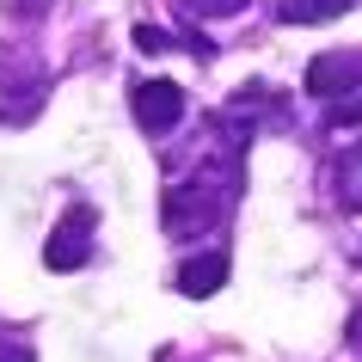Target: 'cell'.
Wrapping results in <instances>:
<instances>
[{
  "mask_svg": "<svg viewBox=\"0 0 362 362\" xmlns=\"http://www.w3.org/2000/svg\"><path fill=\"white\" fill-rule=\"evenodd\" d=\"M362 86V49H325V56L307 62V93L313 98H338Z\"/></svg>",
  "mask_w": 362,
  "mask_h": 362,
  "instance_id": "obj_4",
  "label": "cell"
},
{
  "mask_svg": "<svg viewBox=\"0 0 362 362\" xmlns=\"http://www.w3.org/2000/svg\"><path fill=\"white\" fill-rule=\"evenodd\" d=\"M135 49H148V56H166V49H172V31H160V25H135Z\"/></svg>",
  "mask_w": 362,
  "mask_h": 362,
  "instance_id": "obj_11",
  "label": "cell"
},
{
  "mask_svg": "<svg viewBox=\"0 0 362 362\" xmlns=\"http://www.w3.org/2000/svg\"><path fill=\"white\" fill-rule=\"evenodd\" d=\"M185 49H191L197 62H215V56H221V49H215V43L203 37V31H185Z\"/></svg>",
  "mask_w": 362,
  "mask_h": 362,
  "instance_id": "obj_12",
  "label": "cell"
},
{
  "mask_svg": "<svg viewBox=\"0 0 362 362\" xmlns=\"http://www.w3.org/2000/svg\"><path fill=\"white\" fill-rule=\"evenodd\" d=\"M356 123H362V86H350L325 105V129H356Z\"/></svg>",
  "mask_w": 362,
  "mask_h": 362,
  "instance_id": "obj_9",
  "label": "cell"
},
{
  "mask_svg": "<svg viewBox=\"0 0 362 362\" xmlns=\"http://www.w3.org/2000/svg\"><path fill=\"white\" fill-rule=\"evenodd\" d=\"M233 191L228 185H209V178H197V185H172L160 197V228L172 240H203V233L221 228V215H228Z\"/></svg>",
  "mask_w": 362,
  "mask_h": 362,
  "instance_id": "obj_1",
  "label": "cell"
},
{
  "mask_svg": "<svg viewBox=\"0 0 362 362\" xmlns=\"http://www.w3.org/2000/svg\"><path fill=\"white\" fill-rule=\"evenodd\" d=\"M43 6H49V0H13V13H19V19H37Z\"/></svg>",
  "mask_w": 362,
  "mask_h": 362,
  "instance_id": "obj_14",
  "label": "cell"
},
{
  "mask_svg": "<svg viewBox=\"0 0 362 362\" xmlns=\"http://www.w3.org/2000/svg\"><path fill=\"white\" fill-rule=\"evenodd\" d=\"M93 228H98L93 203H74V209H68V215L56 221V228H49L43 264H49V270H80L86 258H93Z\"/></svg>",
  "mask_w": 362,
  "mask_h": 362,
  "instance_id": "obj_3",
  "label": "cell"
},
{
  "mask_svg": "<svg viewBox=\"0 0 362 362\" xmlns=\"http://www.w3.org/2000/svg\"><path fill=\"white\" fill-rule=\"evenodd\" d=\"M0 362H37V350L31 344H0Z\"/></svg>",
  "mask_w": 362,
  "mask_h": 362,
  "instance_id": "obj_13",
  "label": "cell"
},
{
  "mask_svg": "<svg viewBox=\"0 0 362 362\" xmlns=\"http://www.w3.org/2000/svg\"><path fill=\"white\" fill-rule=\"evenodd\" d=\"M344 6H350V0H283L276 19L283 25H325V19H338Z\"/></svg>",
  "mask_w": 362,
  "mask_h": 362,
  "instance_id": "obj_7",
  "label": "cell"
},
{
  "mask_svg": "<svg viewBox=\"0 0 362 362\" xmlns=\"http://www.w3.org/2000/svg\"><path fill=\"white\" fill-rule=\"evenodd\" d=\"M228 252L221 246H209V252H197V258H185V264L172 270V288L178 295H191V301H203V295H221L228 288Z\"/></svg>",
  "mask_w": 362,
  "mask_h": 362,
  "instance_id": "obj_5",
  "label": "cell"
},
{
  "mask_svg": "<svg viewBox=\"0 0 362 362\" xmlns=\"http://www.w3.org/2000/svg\"><path fill=\"white\" fill-rule=\"evenodd\" d=\"M178 6H185L191 19H233L246 0H178Z\"/></svg>",
  "mask_w": 362,
  "mask_h": 362,
  "instance_id": "obj_10",
  "label": "cell"
},
{
  "mask_svg": "<svg viewBox=\"0 0 362 362\" xmlns=\"http://www.w3.org/2000/svg\"><path fill=\"white\" fill-rule=\"evenodd\" d=\"M338 191H344V209L362 215V141H350L338 160Z\"/></svg>",
  "mask_w": 362,
  "mask_h": 362,
  "instance_id": "obj_8",
  "label": "cell"
},
{
  "mask_svg": "<svg viewBox=\"0 0 362 362\" xmlns=\"http://www.w3.org/2000/svg\"><path fill=\"white\" fill-rule=\"evenodd\" d=\"M43 98H49V80H43V74H31L25 86H0V123L25 129V123L43 111Z\"/></svg>",
  "mask_w": 362,
  "mask_h": 362,
  "instance_id": "obj_6",
  "label": "cell"
},
{
  "mask_svg": "<svg viewBox=\"0 0 362 362\" xmlns=\"http://www.w3.org/2000/svg\"><path fill=\"white\" fill-rule=\"evenodd\" d=\"M129 111H135V129L160 141V135H172L185 123V86L178 80H141L129 93Z\"/></svg>",
  "mask_w": 362,
  "mask_h": 362,
  "instance_id": "obj_2",
  "label": "cell"
}]
</instances>
